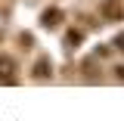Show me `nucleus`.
I'll use <instances>...</instances> for the list:
<instances>
[{
    "mask_svg": "<svg viewBox=\"0 0 124 121\" xmlns=\"http://www.w3.org/2000/svg\"><path fill=\"white\" fill-rule=\"evenodd\" d=\"M102 16H106L108 22H118V19H124V6H118V0H106Z\"/></svg>",
    "mask_w": 124,
    "mask_h": 121,
    "instance_id": "nucleus-1",
    "label": "nucleus"
},
{
    "mask_svg": "<svg viewBox=\"0 0 124 121\" xmlns=\"http://www.w3.org/2000/svg\"><path fill=\"white\" fill-rule=\"evenodd\" d=\"M59 22H62V9H56V6L40 16V25H44V28H59Z\"/></svg>",
    "mask_w": 124,
    "mask_h": 121,
    "instance_id": "nucleus-2",
    "label": "nucleus"
},
{
    "mask_svg": "<svg viewBox=\"0 0 124 121\" xmlns=\"http://www.w3.org/2000/svg\"><path fill=\"white\" fill-rule=\"evenodd\" d=\"M50 72H53V65H50V59H46V56H44V59H37V65H34V75H37V78H46Z\"/></svg>",
    "mask_w": 124,
    "mask_h": 121,
    "instance_id": "nucleus-3",
    "label": "nucleus"
},
{
    "mask_svg": "<svg viewBox=\"0 0 124 121\" xmlns=\"http://www.w3.org/2000/svg\"><path fill=\"white\" fill-rule=\"evenodd\" d=\"M9 68H13V59H6V56H0V75L6 84H13V78H9Z\"/></svg>",
    "mask_w": 124,
    "mask_h": 121,
    "instance_id": "nucleus-4",
    "label": "nucleus"
},
{
    "mask_svg": "<svg viewBox=\"0 0 124 121\" xmlns=\"http://www.w3.org/2000/svg\"><path fill=\"white\" fill-rule=\"evenodd\" d=\"M81 40H84V34H81V31H68V34H65V47H78Z\"/></svg>",
    "mask_w": 124,
    "mask_h": 121,
    "instance_id": "nucleus-5",
    "label": "nucleus"
},
{
    "mask_svg": "<svg viewBox=\"0 0 124 121\" xmlns=\"http://www.w3.org/2000/svg\"><path fill=\"white\" fill-rule=\"evenodd\" d=\"M115 47H118V50H121V53H124V31H121V34H118V40H115Z\"/></svg>",
    "mask_w": 124,
    "mask_h": 121,
    "instance_id": "nucleus-6",
    "label": "nucleus"
},
{
    "mask_svg": "<svg viewBox=\"0 0 124 121\" xmlns=\"http://www.w3.org/2000/svg\"><path fill=\"white\" fill-rule=\"evenodd\" d=\"M115 75H118V78L124 81V65H118V68H115Z\"/></svg>",
    "mask_w": 124,
    "mask_h": 121,
    "instance_id": "nucleus-7",
    "label": "nucleus"
}]
</instances>
